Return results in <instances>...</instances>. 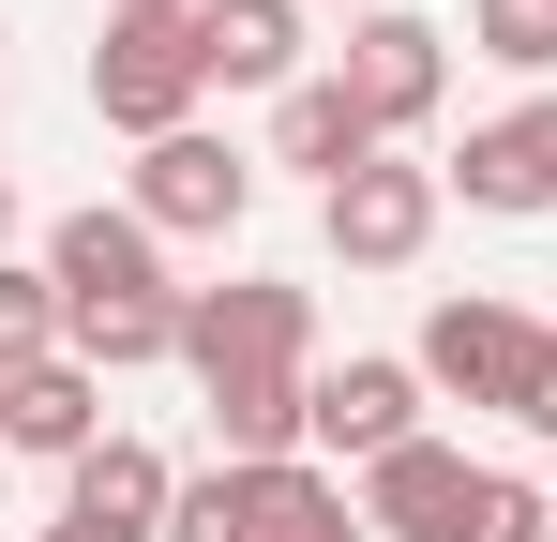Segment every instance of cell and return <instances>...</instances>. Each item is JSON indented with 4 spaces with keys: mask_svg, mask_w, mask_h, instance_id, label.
<instances>
[{
    "mask_svg": "<svg viewBox=\"0 0 557 542\" xmlns=\"http://www.w3.org/2000/svg\"><path fill=\"white\" fill-rule=\"evenodd\" d=\"M182 377L226 422V467H286L301 392H317V301L301 286H182Z\"/></svg>",
    "mask_w": 557,
    "mask_h": 542,
    "instance_id": "1",
    "label": "cell"
},
{
    "mask_svg": "<svg viewBox=\"0 0 557 542\" xmlns=\"http://www.w3.org/2000/svg\"><path fill=\"white\" fill-rule=\"evenodd\" d=\"M407 361H422V392L497 407V422H543V392H557V332L528 317V301H437Z\"/></svg>",
    "mask_w": 557,
    "mask_h": 542,
    "instance_id": "2",
    "label": "cell"
},
{
    "mask_svg": "<svg viewBox=\"0 0 557 542\" xmlns=\"http://www.w3.org/2000/svg\"><path fill=\"white\" fill-rule=\"evenodd\" d=\"M196 90H211V61H196V15H106L91 46V106L151 151V136H196Z\"/></svg>",
    "mask_w": 557,
    "mask_h": 542,
    "instance_id": "3",
    "label": "cell"
},
{
    "mask_svg": "<svg viewBox=\"0 0 557 542\" xmlns=\"http://www.w3.org/2000/svg\"><path fill=\"white\" fill-rule=\"evenodd\" d=\"M332 76H347V106H362V136L392 151V136L437 121V90H453V30H422V15L392 0V15H362V30L332 46Z\"/></svg>",
    "mask_w": 557,
    "mask_h": 542,
    "instance_id": "4",
    "label": "cell"
},
{
    "mask_svg": "<svg viewBox=\"0 0 557 542\" xmlns=\"http://www.w3.org/2000/svg\"><path fill=\"white\" fill-rule=\"evenodd\" d=\"M437 211H453V181L407 167V151H376V167H347L332 196H317V226H332V257H347V271H407L422 242H437Z\"/></svg>",
    "mask_w": 557,
    "mask_h": 542,
    "instance_id": "5",
    "label": "cell"
},
{
    "mask_svg": "<svg viewBox=\"0 0 557 542\" xmlns=\"http://www.w3.org/2000/svg\"><path fill=\"white\" fill-rule=\"evenodd\" d=\"M242 211H257V167H242L226 136H151V151H136V226H151V242H226Z\"/></svg>",
    "mask_w": 557,
    "mask_h": 542,
    "instance_id": "6",
    "label": "cell"
},
{
    "mask_svg": "<svg viewBox=\"0 0 557 542\" xmlns=\"http://www.w3.org/2000/svg\"><path fill=\"white\" fill-rule=\"evenodd\" d=\"M301 438L332 452V467H376V452L422 438V361H317V392H301Z\"/></svg>",
    "mask_w": 557,
    "mask_h": 542,
    "instance_id": "7",
    "label": "cell"
},
{
    "mask_svg": "<svg viewBox=\"0 0 557 542\" xmlns=\"http://www.w3.org/2000/svg\"><path fill=\"white\" fill-rule=\"evenodd\" d=\"M46 286H61V317H76V301H182V286H166V242H151L136 211H61V226H46Z\"/></svg>",
    "mask_w": 557,
    "mask_h": 542,
    "instance_id": "8",
    "label": "cell"
},
{
    "mask_svg": "<svg viewBox=\"0 0 557 542\" xmlns=\"http://www.w3.org/2000/svg\"><path fill=\"white\" fill-rule=\"evenodd\" d=\"M166 497H182V467L151 438H91L61 467V528H91V542H166Z\"/></svg>",
    "mask_w": 557,
    "mask_h": 542,
    "instance_id": "9",
    "label": "cell"
},
{
    "mask_svg": "<svg viewBox=\"0 0 557 542\" xmlns=\"http://www.w3.org/2000/svg\"><path fill=\"white\" fill-rule=\"evenodd\" d=\"M467 497H482V467L453 438H407V452L362 467V528L376 542H467Z\"/></svg>",
    "mask_w": 557,
    "mask_h": 542,
    "instance_id": "10",
    "label": "cell"
},
{
    "mask_svg": "<svg viewBox=\"0 0 557 542\" xmlns=\"http://www.w3.org/2000/svg\"><path fill=\"white\" fill-rule=\"evenodd\" d=\"M106 438V377L76 347H46V361H15L0 377V452H46V467H76V452Z\"/></svg>",
    "mask_w": 557,
    "mask_h": 542,
    "instance_id": "11",
    "label": "cell"
},
{
    "mask_svg": "<svg viewBox=\"0 0 557 542\" xmlns=\"http://www.w3.org/2000/svg\"><path fill=\"white\" fill-rule=\"evenodd\" d=\"M437 181H453L467 211H557V90H543V106H512V121H482Z\"/></svg>",
    "mask_w": 557,
    "mask_h": 542,
    "instance_id": "12",
    "label": "cell"
},
{
    "mask_svg": "<svg viewBox=\"0 0 557 542\" xmlns=\"http://www.w3.org/2000/svg\"><path fill=\"white\" fill-rule=\"evenodd\" d=\"M211 90H301V0H196Z\"/></svg>",
    "mask_w": 557,
    "mask_h": 542,
    "instance_id": "13",
    "label": "cell"
},
{
    "mask_svg": "<svg viewBox=\"0 0 557 542\" xmlns=\"http://www.w3.org/2000/svg\"><path fill=\"white\" fill-rule=\"evenodd\" d=\"M301 482H317L301 452H286V467H196L182 497H166V542H272Z\"/></svg>",
    "mask_w": 557,
    "mask_h": 542,
    "instance_id": "14",
    "label": "cell"
},
{
    "mask_svg": "<svg viewBox=\"0 0 557 542\" xmlns=\"http://www.w3.org/2000/svg\"><path fill=\"white\" fill-rule=\"evenodd\" d=\"M272 167H317V196H332L347 167H376V136H362V106H347V76H301V90L272 106Z\"/></svg>",
    "mask_w": 557,
    "mask_h": 542,
    "instance_id": "15",
    "label": "cell"
},
{
    "mask_svg": "<svg viewBox=\"0 0 557 542\" xmlns=\"http://www.w3.org/2000/svg\"><path fill=\"white\" fill-rule=\"evenodd\" d=\"M61 347L91 361V377H136V361H182V301H76V317H61Z\"/></svg>",
    "mask_w": 557,
    "mask_h": 542,
    "instance_id": "16",
    "label": "cell"
},
{
    "mask_svg": "<svg viewBox=\"0 0 557 542\" xmlns=\"http://www.w3.org/2000/svg\"><path fill=\"white\" fill-rule=\"evenodd\" d=\"M467 46L512 76H557V0H467Z\"/></svg>",
    "mask_w": 557,
    "mask_h": 542,
    "instance_id": "17",
    "label": "cell"
},
{
    "mask_svg": "<svg viewBox=\"0 0 557 542\" xmlns=\"http://www.w3.org/2000/svg\"><path fill=\"white\" fill-rule=\"evenodd\" d=\"M46 347H61V286L0 257V377H15V361H46Z\"/></svg>",
    "mask_w": 557,
    "mask_h": 542,
    "instance_id": "18",
    "label": "cell"
},
{
    "mask_svg": "<svg viewBox=\"0 0 557 542\" xmlns=\"http://www.w3.org/2000/svg\"><path fill=\"white\" fill-rule=\"evenodd\" d=\"M467 542H543V497H528L512 467H482V497H467Z\"/></svg>",
    "mask_w": 557,
    "mask_h": 542,
    "instance_id": "19",
    "label": "cell"
},
{
    "mask_svg": "<svg viewBox=\"0 0 557 542\" xmlns=\"http://www.w3.org/2000/svg\"><path fill=\"white\" fill-rule=\"evenodd\" d=\"M272 542H376L362 513H347V497H332V482H301V497H286V528Z\"/></svg>",
    "mask_w": 557,
    "mask_h": 542,
    "instance_id": "20",
    "label": "cell"
},
{
    "mask_svg": "<svg viewBox=\"0 0 557 542\" xmlns=\"http://www.w3.org/2000/svg\"><path fill=\"white\" fill-rule=\"evenodd\" d=\"M106 15H196V0H106Z\"/></svg>",
    "mask_w": 557,
    "mask_h": 542,
    "instance_id": "21",
    "label": "cell"
},
{
    "mask_svg": "<svg viewBox=\"0 0 557 542\" xmlns=\"http://www.w3.org/2000/svg\"><path fill=\"white\" fill-rule=\"evenodd\" d=\"M301 15H317V0H301ZM362 15H392V0H347V30H362Z\"/></svg>",
    "mask_w": 557,
    "mask_h": 542,
    "instance_id": "22",
    "label": "cell"
},
{
    "mask_svg": "<svg viewBox=\"0 0 557 542\" xmlns=\"http://www.w3.org/2000/svg\"><path fill=\"white\" fill-rule=\"evenodd\" d=\"M0 242H15V181H0Z\"/></svg>",
    "mask_w": 557,
    "mask_h": 542,
    "instance_id": "23",
    "label": "cell"
},
{
    "mask_svg": "<svg viewBox=\"0 0 557 542\" xmlns=\"http://www.w3.org/2000/svg\"><path fill=\"white\" fill-rule=\"evenodd\" d=\"M46 542H91V528H46Z\"/></svg>",
    "mask_w": 557,
    "mask_h": 542,
    "instance_id": "24",
    "label": "cell"
},
{
    "mask_svg": "<svg viewBox=\"0 0 557 542\" xmlns=\"http://www.w3.org/2000/svg\"><path fill=\"white\" fill-rule=\"evenodd\" d=\"M543 438H557V392H543Z\"/></svg>",
    "mask_w": 557,
    "mask_h": 542,
    "instance_id": "25",
    "label": "cell"
},
{
    "mask_svg": "<svg viewBox=\"0 0 557 542\" xmlns=\"http://www.w3.org/2000/svg\"><path fill=\"white\" fill-rule=\"evenodd\" d=\"M543 542H557V497H543Z\"/></svg>",
    "mask_w": 557,
    "mask_h": 542,
    "instance_id": "26",
    "label": "cell"
},
{
    "mask_svg": "<svg viewBox=\"0 0 557 542\" xmlns=\"http://www.w3.org/2000/svg\"><path fill=\"white\" fill-rule=\"evenodd\" d=\"M0 90H15V61H0Z\"/></svg>",
    "mask_w": 557,
    "mask_h": 542,
    "instance_id": "27",
    "label": "cell"
}]
</instances>
